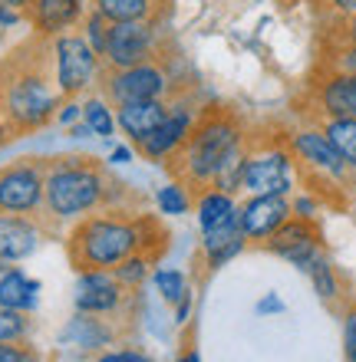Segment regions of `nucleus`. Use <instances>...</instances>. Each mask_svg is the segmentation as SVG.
Segmentation results:
<instances>
[{
    "label": "nucleus",
    "mask_w": 356,
    "mask_h": 362,
    "mask_svg": "<svg viewBox=\"0 0 356 362\" xmlns=\"http://www.w3.org/2000/svg\"><path fill=\"white\" fill-rule=\"evenodd\" d=\"M244 247H248V240H244V234L238 228V211L228 221H222L218 228L202 230V254H205V267L208 270L228 267Z\"/></svg>",
    "instance_id": "obj_19"
},
{
    "label": "nucleus",
    "mask_w": 356,
    "mask_h": 362,
    "mask_svg": "<svg viewBox=\"0 0 356 362\" xmlns=\"http://www.w3.org/2000/svg\"><path fill=\"white\" fill-rule=\"evenodd\" d=\"M234 211H238V201H234V194H228V191L205 188L195 194V218H198V228L202 230L218 228L222 221L231 218Z\"/></svg>",
    "instance_id": "obj_23"
},
{
    "label": "nucleus",
    "mask_w": 356,
    "mask_h": 362,
    "mask_svg": "<svg viewBox=\"0 0 356 362\" xmlns=\"http://www.w3.org/2000/svg\"><path fill=\"white\" fill-rule=\"evenodd\" d=\"M297 165L290 155L287 132L277 129H251L241 162V191L244 194H294Z\"/></svg>",
    "instance_id": "obj_6"
},
{
    "label": "nucleus",
    "mask_w": 356,
    "mask_h": 362,
    "mask_svg": "<svg viewBox=\"0 0 356 362\" xmlns=\"http://www.w3.org/2000/svg\"><path fill=\"white\" fill-rule=\"evenodd\" d=\"M317 125L350 172H356V119H317Z\"/></svg>",
    "instance_id": "obj_24"
},
{
    "label": "nucleus",
    "mask_w": 356,
    "mask_h": 362,
    "mask_svg": "<svg viewBox=\"0 0 356 362\" xmlns=\"http://www.w3.org/2000/svg\"><path fill=\"white\" fill-rule=\"evenodd\" d=\"M248 132L251 129L238 109H231V105H205L192 135H188V142L165 162V168L175 181L188 185L198 194V191L212 188L224 158L238 152V148H244Z\"/></svg>",
    "instance_id": "obj_4"
},
{
    "label": "nucleus",
    "mask_w": 356,
    "mask_h": 362,
    "mask_svg": "<svg viewBox=\"0 0 356 362\" xmlns=\"http://www.w3.org/2000/svg\"><path fill=\"white\" fill-rule=\"evenodd\" d=\"M155 57H162V20L109 23V40H106V49H103V69H125Z\"/></svg>",
    "instance_id": "obj_12"
},
{
    "label": "nucleus",
    "mask_w": 356,
    "mask_h": 362,
    "mask_svg": "<svg viewBox=\"0 0 356 362\" xmlns=\"http://www.w3.org/2000/svg\"><path fill=\"white\" fill-rule=\"evenodd\" d=\"M67 132H69V139H89V135H93V129H89V125L83 122V119H79L76 125H69Z\"/></svg>",
    "instance_id": "obj_45"
},
{
    "label": "nucleus",
    "mask_w": 356,
    "mask_h": 362,
    "mask_svg": "<svg viewBox=\"0 0 356 362\" xmlns=\"http://www.w3.org/2000/svg\"><path fill=\"white\" fill-rule=\"evenodd\" d=\"M96 362H155L149 353L142 349H132V346H119V349H106V353H99Z\"/></svg>",
    "instance_id": "obj_38"
},
{
    "label": "nucleus",
    "mask_w": 356,
    "mask_h": 362,
    "mask_svg": "<svg viewBox=\"0 0 356 362\" xmlns=\"http://www.w3.org/2000/svg\"><path fill=\"white\" fill-rule=\"evenodd\" d=\"M0 362H40V356L27 343H0Z\"/></svg>",
    "instance_id": "obj_37"
},
{
    "label": "nucleus",
    "mask_w": 356,
    "mask_h": 362,
    "mask_svg": "<svg viewBox=\"0 0 356 362\" xmlns=\"http://www.w3.org/2000/svg\"><path fill=\"white\" fill-rule=\"evenodd\" d=\"M89 7L103 13L109 23H132V20H162L168 0H89Z\"/></svg>",
    "instance_id": "obj_22"
},
{
    "label": "nucleus",
    "mask_w": 356,
    "mask_h": 362,
    "mask_svg": "<svg viewBox=\"0 0 356 362\" xmlns=\"http://www.w3.org/2000/svg\"><path fill=\"white\" fill-rule=\"evenodd\" d=\"M96 86L113 105L139 103V99H172L175 93H182L175 86L162 57L145 59V63H135V66L125 69H103Z\"/></svg>",
    "instance_id": "obj_8"
},
{
    "label": "nucleus",
    "mask_w": 356,
    "mask_h": 362,
    "mask_svg": "<svg viewBox=\"0 0 356 362\" xmlns=\"http://www.w3.org/2000/svg\"><path fill=\"white\" fill-rule=\"evenodd\" d=\"M125 194V185H119L106 172V165L89 155H57L47 158V181H43V228L53 234L63 224H76L93 211L116 208Z\"/></svg>",
    "instance_id": "obj_2"
},
{
    "label": "nucleus",
    "mask_w": 356,
    "mask_h": 362,
    "mask_svg": "<svg viewBox=\"0 0 356 362\" xmlns=\"http://www.w3.org/2000/svg\"><path fill=\"white\" fill-rule=\"evenodd\" d=\"M320 208H323V201H320L317 194H310V191H304V194H290V211H294L297 218H317Z\"/></svg>",
    "instance_id": "obj_36"
},
{
    "label": "nucleus",
    "mask_w": 356,
    "mask_h": 362,
    "mask_svg": "<svg viewBox=\"0 0 356 362\" xmlns=\"http://www.w3.org/2000/svg\"><path fill=\"white\" fill-rule=\"evenodd\" d=\"M79 119H83V99H63L53 122H59L63 129H69V125H76Z\"/></svg>",
    "instance_id": "obj_39"
},
{
    "label": "nucleus",
    "mask_w": 356,
    "mask_h": 362,
    "mask_svg": "<svg viewBox=\"0 0 356 362\" xmlns=\"http://www.w3.org/2000/svg\"><path fill=\"white\" fill-rule=\"evenodd\" d=\"M155 204L165 218H182V214L195 211V191L182 181H168L165 188L155 191Z\"/></svg>",
    "instance_id": "obj_27"
},
{
    "label": "nucleus",
    "mask_w": 356,
    "mask_h": 362,
    "mask_svg": "<svg viewBox=\"0 0 356 362\" xmlns=\"http://www.w3.org/2000/svg\"><path fill=\"white\" fill-rule=\"evenodd\" d=\"M320 27H323L320 43H356V13L337 17V20H323Z\"/></svg>",
    "instance_id": "obj_33"
},
{
    "label": "nucleus",
    "mask_w": 356,
    "mask_h": 362,
    "mask_svg": "<svg viewBox=\"0 0 356 362\" xmlns=\"http://www.w3.org/2000/svg\"><path fill=\"white\" fill-rule=\"evenodd\" d=\"M122 303H125V286L113 276V270H83L79 274L76 296H73L76 313L113 316Z\"/></svg>",
    "instance_id": "obj_15"
},
{
    "label": "nucleus",
    "mask_w": 356,
    "mask_h": 362,
    "mask_svg": "<svg viewBox=\"0 0 356 362\" xmlns=\"http://www.w3.org/2000/svg\"><path fill=\"white\" fill-rule=\"evenodd\" d=\"M307 274H310V280H314V290H317V296L323 300V303H337L340 296H343L340 274H337V267H333V260H330L327 254H323Z\"/></svg>",
    "instance_id": "obj_28"
},
{
    "label": "nucleus",
    "mask_w": 356,
    "mask_h": 362,
    "mask_svg": "<svg viewBox=\"0 0 356 362\" xmlns=\"http://www.w3.org/2000/svg\"><path fill=\"white\" fill-rule=\"evenodd\" d=\"M47 158H17L0 168V214H43Z\"/></svg>",
    "instance_id": "obj_11"
},
{
    "label": "nucleus",
    "mask_w": 356,
    "mask_h": 362,
    "mask_svg": "<svg viewBox=\"0 0 356 362\" xmlns=\"http://www.w3.org/2000/svg\"><path fill=\"white\" fill-rule=\"evenodd\" d=\"M10 267V264H4V260H0V270H7Z\"/></svg>",
    "instance_id": "obj_48"
},
{
    "label": "nucleus",
    "mask_w": 356,
    "mask_h": 362,
    "mask_svg": "<svg viewBox=\"0 0 356 362\" xmlns=\"http://www.w3.org/2000/svg\"><path fill=\"white\" fill-rule=\"evenodd\" d=\"M343 356L347 362H356V303L343 310Z\"/></svg>",
    "instance_id": "obj_35"
},
{
    "label": "nucleus",
    "mask_w": 356,
    "mask_h": 362,
    "mask_svg": "<svg viewBox=\"0 0 356 362\" xmlns=\"http://www.w3.org/2000/svg\"><path fill=\"white\" fill-rule=\"evenodd\" d=\"M89 10V0H33L27 20L40 40H53L67 30H76Z\"/></svg>",
    "instance_id": "obj_17"
},
{
    "label": "nucleus",
    "mask_w": 356,
    "mask_h": 362,
    "mask_svg": "<svg viewBox=\"0 0 356 362\" xmlns=\"http://www.w3.org/2000/svg\"><path fill=\"white\" fill-rule=\"evenodd\" d=\"M113 339H116V329L96 313H76L59 333V343L83 349V353H99V349L113 346Z\"/></svg>",
    "instance_id": "obj_20"
},
{
    "label": "nucleus",
    "mask_w": 356,
    "mask_h": 362,
    "mask_svg": "<svg viewBox=\"0 0 356 362\" xmlns=\"http://www.w3.org/2000/svg\"><path fill=\"white\" fill-rule=\"evenodd\" d=\"M260 316H270V313H284V303H280V296L277 293H268L264 300H260L258 306H254Z\"/></svg>",
    "instance_id": "obj_41"
},
{
    "label": "nucleus",
    "mask_w": 356,
    "mask_h": 362,
    "mask_svg": "<svg viewBox=\"0 0 356 362\" xmlns=\"http://www.w3.org/2000/svg\"><path fill=\"white\" fill-rule=\"evenodd\" d=\"M113 109H116V129L129 139V145H139L165 119L168 99H139V103H122Z\"/></svg>",
    "instance_id": "obj_18"
},
{
    "label": "nucleus",
    "mask_w": 356,
    "mask_h": 362,
    "mask_svg": "<svg viewBox=\"0 0 356 362\" xmlns=\"http://www.w3.org/2000/svg\"><path fill=\"white\" fill-rule=\"evenodd\" d=\"M320 13V23L323 20H337V17H350L356 13V0H314Z\"/></svg>",
    "instance_id": "obj_34"
},
{
    "label": "nucleus",
    "mask_w": 356,
    "mask_h": 362,
    "mask_svg": "<svg viewBox=\"0 0 356 362\" xmlns=\"http://www.w3.org/2000/svg\"><path fill=\"white\" fill-rule=\"evenodd\" d=\"M159 257H162V254H155V250H139L132 257H125L119 267H113V276H116L125 290H139V286L149 280V274H152Z\"/></svg>",
    "instance_id": "obj_26"
},
{
    "label": "nucleus",
    "mask_w": 356,
    "mask_h": 362,
    "mask_svg": "<svg viewBox=\"0 0 356 362\" xmlns=\"http://www.w3.org/2000/svg\"><path fill=\"white\" fill-rule=\"evenodd\" d=\"M290 194H248L238 204V228L248 244L258 247L290 218Z\"/></svg>",
    "instance_id": "obj_14"
},
{
    "label": "nucleus",
    "mask_w": 356,
    "mask_h": 362,
    "mask_svg": "<svg viewBox=\"0 0 356 362\" xmlns=\"http://www.w3.org/2000/svg\"><path fill=\"white\" fill-rule=\"evenodd\" d=\"M205 105H198L192 89H182V93H175L168 99V112L159 125H155L152 132L145 135L139 145H132L135 152L142 155L145 162H159L165 165L172 158L185 142H188V135H192L195 122H198V115H202Z\"/></svg>",
    "instance_id": "obj_9"
},
{
    "label": "nucleus",
    "mask_w": 356,
    "mask_h": 362,
    "mask_svg": "<svg viewBox=\"0 0 356 362\" xmlns=\"http://www.w3.org/2000/svg\"><path fill=\"white\" fill-rule=\"evenodd\" d=\"M59 103L63 95L53 83L47 40L37 37L0 63V115L13 125L17 139L53 122Z\"/></svg>",
    "instance_id": "obj_3"
},
{
    "label": "nucleus",
    "mask_w": 356,
    "mask_h": 362,
    "mask_svg": "<svg viewBox=\"0 0 356 362\" xmlns=\"http://www.w3.org/2000/svg\"><path fill=\"white\" fill-rule=\"evenodd\" d=\"M47 47H50V69H53V83H57L59 95L63 99H79V95L93 93V86L103 76V59L83 40V33L67 30V33L47 40Z\"/></svg>",
    "instance_id": "obj_7"
},
{
    "label": "nucleus",
    "mask_w": 356,
    "mask_h": 362,
    "mask_svg": "<svg viewBox=\"0 0 356 362\" xmlns=\"http://www.w3.org/2000/svg\"><path fill=\"white\" fill-rule=\"evenodd\" d=\"M287 145L304 191L317 194L323 204L347 208L350 194L356 188V172H350L347 162L333 152V145L320 132V125L310 119H300L294 129H287Z\"/></svg>",
    "instance_id": "obj_5"
},
{
    "label": "nucleus",
    "mask_w": 356,
    "mask_h": 362,
    "mask_svg": "<svg viewBox=\"0 0 356 362\" xmlns=\"http://www.w3.org/2000/svg\"><path fill=\"white\" fill-rule=\"evenodd\" d=\"M79 33H83V40H86L89 47L96 49V57L103 59V49H106V40H109V20L103 17V13H96V10L89 7L86 17H83V23H79Z\"/></svg>",
    "instance_id": "obj_32"
},
{
    "label": "nucleus",
    "mask_w": 356,
    "mask_h": 362,
    "mask_svg": "<svg viewBox=\"0 0 356 362\" xmlns=\"http://www.w3.org/2000/svg\"><path fill=\"white\" fill-rule=\"evenodd\" d=\"M0 4H7V7H13V10H23V13L33 7V0H0Z\"/></svg>",
    "instance_id": "obj_47"
},
{
    "label": "nucleus",
    "mask_w": 356,
    "mask_h": 362,
    "mask_svg": "<svg viewBox=\"0 0 356 362\" xmlns=\"http://www.w3.org/2000/svg\"><path fill=\"white\" fill-rule=\"evenodd\" d=\"M188 313H192V293L185 290L182 300L175 303V323H188Z\"/></svg>",
    "instance_id": "obj_42"
},
{
    "label": "nucleus",
    "mask_w": 356,
    "mask_h": 362,
    "mask_svg": "<svg viewBox=\"0 0 356 362\" xmlns=\"http://www.w3.org/2000/svg\"><path fill=\"white\" fill-rule=\"evenodd\" d=\"M30 313H20V310H7L0 306V343H27L30 339Z\"/></svg>",
    "instance_id": "obj_30"
},
{
    "label": "nucleus",
    "mask_w": 356,
    "mask_h": 362,
    "mask_svg": "<svg viewBox=\"0 0 356 362\" xmlns=\"http://www.w3.org/2000/svg\"><path fill=\"white\" fill-rule=\"evenodd\" d=\"M83 122L93 129L96 139H113L119 132L116 129V109L103 93H86L83 99Z\"/></svg>",
    "instance_id": "obj_25"
},
{
    "label": "nucleus",
    "mask_w": 356,
    "mask_h": 362,
    "mask_svg": "<svg viewBox=\"0 0 356 362\" xmlns=\"http://www.w3.org/2000/svg\"><path fill=\"white\" fill-rule=\"evenodd\" d=\"M13 139H17V132H13V125H10L7 119L0 115V148H4L7 142H13Z\"/></svg>",
    "instance_id": "obj_44"
},
{
    "label": "nucleus",
    "mask_w": 356,
    "mask_h": 362,
    "mask_svg": "<svg viewBox=\"0 0 356 362\" xmlns=\"http://www.w3.org/2000/svg\"><path fill=\"white\" fill-rule=\"evenodd\" d=\"M258 247L274 254V257H280V260H287V264H294V267L304 270V274L327 254L320 221L317 218H297V214H290L268 240H260Z\"/></svg>",
    "instance_id": "obj_13"
},
{
    "label": "nucleus",
    "mask_w": 356,
    "mask_h": 362,
    "mask_svg": "<svg viewBox=\"0 0 356 362\" xmlns=\"http://www.w3.org/2000/svg\"><path fill=\"white\" fill-rule=\"evenodd\" d=\"M0 306L33 313L40 306V280H30L20 267L0 270Z\"/></svg>",
    "instance_id": "obj_21"
},
{
    "label": "nucleus",
    "mask_w": 356,
    "mask_h": 362,
    "mask_svg": "<svg viewBox=\"0 0 356 362\" xmlns=\"http://www.w3.org/2000/svg\"><path fill=\"white\" fill-rule=\"evenodd\" d=\"M23 20H27L23 10H13V7H7V4H0V30L17 27V23H23Z\"/></svg>",
    "instance_id": "obj_40"
},
{
    "label": "nucleus",
    "mask_w": 356,
    "mask_h": 362,
    "mask_svg": "<svg viewBox=\"0 0 356 362\" xmlns=\"http://www.w3.org/2000/svg\"><path fill=\"white\" fill-rule=\"evenodd\" d=\"M317 66L340 69V73H353L356 76V43H320Z\"/></svg>",
    "instance_id": "obj_29"
},
{
    "label": "nucleus",
    "mask_w": 356,
    "mask_h": 362,
    "mask_svg": "<svg viewBox=\"0 0 356 362\" xmlns=\"http://www.w3.org/2000/svg\"><path fill=\"white\" fill-rule=\"evenodd\" d=\"M43 238H47V228L40 218L0 214V260L4 264H20V260L33 257Z\"/></svg>",
    "instance_id": "obj_16"
},
{
    "label": "nucleus",
    "mask_w": 356,
    "mask_h": 362,
    "mask_svg": "<svg viewBox=\"0 0 356 362\" xmlns=\"http://www.w3.org/2000/svg\"><path fill=\"white\" fill-rule=\"evenodd\" d=\"M132 145H116L113 148V155H109V165H129L132 162Z\"/></svg>",
    "instance_id": "obj_43"
},
{
    "label": "nucleus",
    "mask_w": 356,
    "mask_h": 362,
    "mask_svg": "<svg viewBox=\"0 0 356 362\" xmlns=\"http://www.w3.org/2000/svg\"><path fill=\"white\" fill-rule=\"evenodd\" d=\"M178 362H202V353H198L195 346H188V349H182V356H178Z\"/></svg>",
    "instance_id": "obj_46"
},
{
    "label": "nucleus",
    "mask_w": 356,
    "mask_h": 362,
    "mask_svg": "<svg viewBox=\"0 0 356 362\" xmlns=\"http://www.w3.org/2000/svg\"><path fill=\"white\" fill-rule=\"evenodd\" d=\"M165 247H168V230L152 214L129 211L122 204L79 218L67 234V257L76 274L113 270L139 250L162 254Z\"/></svg>",
    "instance_id": "obj_1"
},
{
    "label": "nucleus",
    "mask_w": 356,
    "mask_h": 362,
    "mask_svg": "<svg viewBox=\"0 0 356 362\" xmlns=\"http://www.w3.org/2000/svg\"><path fill=\"white\" fill-rule=\"evenodd\" d=\"M152 284H155V290H159V296H162L165 303H178L182 300V293L188 290L185 286V274L182 270H175V267H159V270H152Z\"/></svg>",
    "instance_id": "obj_31"
},
{
    "label": "nucleus",
    "mask_w": 356,
    "mask_h": 362,
    "mask_svg": "<svg viewBox=\"0 0 356 362\" xmlns=\"http://www.w3.org/2000/svg\"><path fill=\"white\" fill-rule=\"evenodd\" d=\"M307 105L297 109L300 119H356V76L340 69L314 66L307 79Z\"/></svg>",
    "instance_id": "obj_10"
}]
</instances>
